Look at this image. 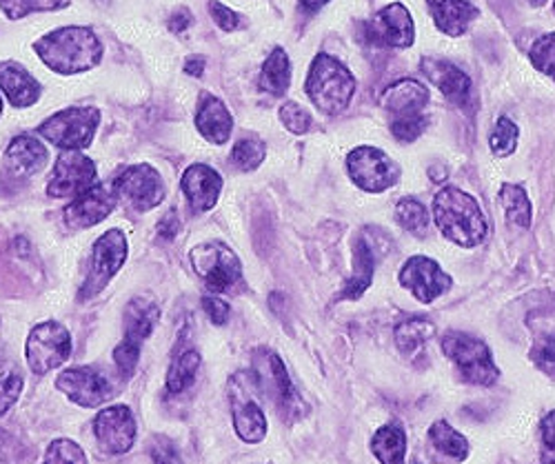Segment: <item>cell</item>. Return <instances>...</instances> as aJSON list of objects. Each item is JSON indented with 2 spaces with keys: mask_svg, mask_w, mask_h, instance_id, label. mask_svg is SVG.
<instances>
[{
  "mask_svg": "<svg viewBox=\"0 0 555 464\" xmlns=\"http://www.w3.org/2000/svg\"><path fill=\"white\" fill-rule=\"evenodd\" d=\"M34 50L44 65L65 76L96 67L103 59V44L89 27H61L44 34Z\"/></svg>",
  "mask_w": 555,
  "mask_h": 464,
  "instance_id": "cell-1",
  "label": "cell"
},
{
  "mask_svg": "<svg viewBox=\"0 0 555 464\" xmlns=\"http://www.w3.org/2000/svg\"><path fill=\"white\" fill-rule=\"evenodd\" d=\"M434 218L442 236L460 247H476L487 236V218L474 196L457 188H442L434 201Z\"/></svg>",
  "mask_w": 555,
  "mask_h": 464,
  "instance_id": "cell-2",
  "label": "cell"
},
{
  "mask_svg": "<svg viewBox=\"0 0 555 464\" xmlns=\"http://www.w3.org/2000/svg\"><path fill=\"white\" fill-rule=\"evenodd\" d=\"M356 94L353 74L334 56L318 54L307 76V96L330 116L345 112Z\"/></svg>",
  "mask_w": 555,
  "mask_h": 464,
  "instance_id": "cell-3",
  "label": "cell"
},
{
  "mask_svg": "<svg viewBox=\"0 0 555 464\" xmlns=\"http://www.w3.org/2000/svg\"><path fill=\"white\" fill-rule=\"evenodd\" d=\"M158 320H160V307L152 298L135 296L125 307V338L114 349V362L118 366V374L125 381L133 376L138 362H141L143 343L152 336Z\"/></svg>",
  "mask_w": 555,
  "mask_h": 464,
  "instance_id": "cell-4",
  "label": "cell"
},
{
  "mask_svg": "<svg viewBox=\"0 0 555 464\" xmlns=\"http://www.w3.org/2000/svg\"><path fill=\"white\" fill-rule=\"evenodd\" d=\"M442 353L453 362L460 378L469 385L491 387L500 378V369L493 362L491 349L476 336L460 332L444 334Z\"/></svg>",
  "mask_w": 555,
  "mask_h": 464,
  "instance_id": "cell-5",
  "label": "cell"
},
{
  "mask_svg": "<svg viewBox=\"0 0 555 464\" xmlns=\"http://www.w3.org/2000/svg\"><path fill=\"white\" fill-rule=\"evenodd\" d=\"M254 378H256L258 391L271 398L275 409L281 411L283 421L287 417V423H294V421H300V417L307 413V404L296 394L285 362L273 351H258L254 356Z\"/></svg>",
  "mask_w": 555,
  "mask_h": 464,
  "instance_id": "cell-6",
  "label": "cell"
},
{
  "mask_svg": "<svg viewBox=\"0 0 555 464\" xmlns=\"http://www.w3.org/2000/svg\"><path fill=\"white\" fill-rule=\"evenodd\" d=\"M101 114L94 107H69L38 127V136L63 152H80L94 143Z\"/></svg>",
  "mask_w": 555,
  "mask_h": 464,
  "instance_id": "cell-7",
  "label": "cell"
},
{
  "mask_svg": "<svg viewBox=\"0 0 555 464\" xmlns=\"http://www.w3.org/2000/svg\"><path fill=\"white\" fill-rule=\"evenodd\" d=\"M258 385L254 374L241 371L229 383V402L234 413V429L241 440L256 444L267 436V415L258 404Z\"/></svg>",
  "mask_w": 555,
  "mask_h": 464,
  "instance_id": "cell-8",
  "label": "cell"
},
{
  "mask_svg": "<svg viewBox=\"0 0 555 464\" xmlns=\"http://www.w3.org/2000/svg\"><path fill=\"white\" fill-rule=\"evenodd\" d=\"M72 356V334L61 322H42L31 330L27 345H25V358L36 376H48L50 371L63 366Z\"/></svg>",
  "mask_w": 555,
  "mask_h": 464,
  "instance_id": "cell-9",
  "label": "cell"
},
{
  "mask_svg": "<svg viewBox=\"0 0 555 464\" xmlns=\"http://www.w3.org/2000/svg\"><path fill=\"white\" fill-rule=\"evenodd\" d=\"M192 265L214 294L231 292L243 281V265L238 256L222 243H203L194 247Z\"/></svg>",
  "mask_w": 555,
  "mask_h": 464,
  "instance_id": "cell-10",
  "label": "cell"
},
{
  "mask_svg": "<svg viewBox=\"0 0 555 464\" xmlns=\"http://www.w3.org/2000/svg\"><path fill=\"white\" fill-rule=\"evenodd\" d=\"M347 169L356 188L380 194L398 182L400 167L378 147H358L347 156Z\"/></svg>",
  "mask_w": 555,
  "mask_h": 464,
  "instance_id": "cell-11",
  "label": "cell"
},
{
  "mask_svg": "<svg viewBox=\"0 0 555 464\" xmlns=\"http://www.w3.org/2000/svg\"><path fill=\"white\" fill-rule=\"evenodd\" d=\"M127 239L120 229H109L103 234L94 247H91V271L87 283L80 292V298H91L107 287L112 278L120 271L127 260Z\"/></svg>",
  "mask_w": 555,
  "mask_h": 464,
  "instance_id": "cell-12",
  "label": "cell"
},
{
  "mask_svg": "<svg viewBox=\"0 0 555 464\" xmlns=\"http://www.w3.org/2000/svg\"><path fill=\"white\" fill-rule=\"evenodd\" d=\"M114 192L135 211H150L165 201V182L152 165H131L116 180Z\"/></svg>",
  "mask_w": 555,
  "mask_h": 464,
  "instance_id": "cell-13",
  "label": "cell"
},
{
  "mask_svg": "<svg viewBox=\"0 0 555 464\" xmlns=\"http://www.w3.org/2000/svg\"><path fill=\"white\" fill-rule=\"evenodd\" d=\"M99 180L96 163L82 152H63L48 182L52 198H76L91 190Z\"/></svg>",
  "mask_w": 555,
  "mask_h": 464,
  "instance_id": "cell-14",
  "label": "cell"
},
{
  "mask_svg": "<svg viewBox=\"0 0 555 464\" xmlns=\"http://www.w3.org/2000/svg\"><path fill=\"white\" fill-rule=\"evenodd\" d=\"M56 387L78 407L94 409L114 396V387L94 366H72L56 378Z\"/></svg>",
  "mask_w": 555,
  "mask_h": 464,
  "instance_id": "cell-15",
  "label": "cell"
},
{
  "mask_svg": "<svg viewBox=\"0 0 555 464\" xmlns=\"http://www.w3.org/2000/svg\"><path fill=\"white\" fill-rule=\"evenodd\" d=\"M366 38L378 48L406 50L415 40V27L409 10L402 3H391L366 23Z\"/></svg>",
  "mask_w": 555,
  "mask_h": 464,
  "instance_id": "cell-16",
  "label": "cell"
},
{
  "mask_svg": "<svg viewBox=\"0 0 555 464\" xmlns=\"http://www.w3.org/2000/svg\"><path fill=\"white\" fill-rule=\"evenodd\" d=\"M400 285L421 302L429 305L451 289V278L436 260L427 256H413L400 269Z\"/></svg>",
  "mask_w": 555,
  "mask_h": 464,
  "instance_id": "cell-17",
  "label": "cell"
},
{
  "mask_svg": "<svg viewBox=\"0 0 555 464\" xmlns=\"http://www.w3.org/2000/svg\"><path fill=\"white\" fill-rule=\"evenodd\" d=\"M94 436L99 447L109 455L127 453L135 442V421L129 407L114 404L103 409L94 421Z\"/></svg>",
  "mask_w": 555,
  "mask_h": 464,
  "instance_id": "cell-18",
  "label": "cell"
},
{
  "mask_svg": "<svg viewBox=\"0 0 555 464\" xmlns=\"http://www.w3.org/2000/svg\"><path fill=\"white\" fill-rule=\"evenodd\" d=\"M116 203L118 198L114 188H107V184H94V188L76 196L72 205L65 207L63 218L72 229H87L103 222L114 211Z\"/></svg>",
  "mask_w": 555,
  "mask_h": 464,
  "instance_id": "cell-19",
  "label": "cell"
},
{
  "mask_svg": "<svg viewBox=\"0 0 555 464\" xmlns=\"http://www.w3.org/2000/svg\"><path fill=\"white\" fill-rule=\"evenodd\" d=\"M180 190L196 211H209L220 198L222 178L209 165H192L180 178Z\"/></svg>",
  "mask_w": 555,
  "mask_h": 464,
  "instance_id": "cell-20",
  "label": "cell"
},
{
  "mask_svg": "<svg viewBox=\"0 0 555 464\" xmlns=\"http://www.w3.org/2000/svg\"><path fill=\"white\" fill-rule=\"evenodd\" d=\"M423 72L440 89V94L451 105L462 107V105L469 103L472 80L465 72L457 69L453 63L442 61V59H425L423 61Z\"/></svg>",
  "mask_w": 555,
  "mask_h": 464,
  "instance_id": "cell-21",
  "label": "cell"
},
{
  "mask_svg": "<svg viewBox=\"0 0 555 464\" xmlns=\"http://www.w3.org/2000/svg\"><path fill=\"white\" fill-rule=\"evenodd\" d=\"M380 103L393 118L421 116L429 103V89L421 80L404 78L385 89Z\"/></svg>",
  "mask_w": 555,
  "mask_h": 464,
  "instance_id": "cell-22",
  "label": "cell"
},
{
  "mask_svg": "<svg viewBox=\"0 0 555 464\" xmlns=\"http://www.w3.org/2000/svg\"><path fill=\"white\" fill-rule=\"evenodd\" d=\"M50 154L34 136H18L5 152V169L12 178L25 180L48 165Z\"/></svg>",
  "mask_w": 555,
  "mask_h": 464,
  "instance_id": "cell-23",
  "label": "cell"
},
{
  "mask_svg": "<svg viewBox=\"0 0 555 464\" xmlns=\"http://www.w3.org/2000/svg\"><path fill=\"white\" fill-rule=\"evenodd\" d=\"M427 8L436 27L447 36H462L480 14L467 0H427Z\"/></svg>",
  "mask_w": 555,
  "mask_h": 464,
  "instance_id": "cell-24",
  "label": "cell"
},
{
  "mask_svg": "<svg viewBox=\"0 0 555 464\" xmlns=\"http://www.w3.org/2000/svg\"><path fill=\"white\" fill-rule=\"evenodd\" d=\"M0 89L14 107H29L40 99L38 80L18 63H0Z\"/></svg>",
  "mask_w": 555,
  "mask_h": 464,
  "instance_id": "cell-25",
  "label": "cell"
},
{
  "mask_svg": "<svg viewBox=\"0 0 555 464\" xmlns=\"http://www.w3.org/2000/svg\"><path fill=\"white\" fill-rule=\"evenodd\" d=\"M196 127L209 143L224 145L231 136V129H234V118H231L222 101L214 96H203L196 112Z\"/></svg>",
  "mask_w": 555,
  "mask_h": 464,
  "instance_id": "cell-26",
  "label": "cell"
},
{
  "mask_svg": "<svg viewBox=\"0 0 555 464\" xmlns=\"http://www.w3.org/2000/svg\"><path fill=\"white\" fill-rule=\"evenodd\" d=\"M374 271H376L374 249L369 247V243L364 239H358L356 249H353V275L349 278V283L345 285L340 298L343 300L360 298L369 289V285H372Z\"/></svg>",
  "mask_w": 555,
  "mask_h": 464,
  "instance_id": "cell-27",
  "label": "cell"
},
{
  "mask_svg": "<svg viewBox=\"0 0 555 464\" xmlns=\"http://www.w3.org/2000/svg\"><path fill=\"white\" fill-rule=\"evenodd\" d=\"M372 451L380 464H406V434L400 425H385L372 438Z\"/></svg>",
  "mask_w": 555,
  "mask_h": 464,
  "instance_id": "cell-28",
  "label": "cell"
},
{
  "mask_svg": "<svg viewBox=\"0 0 555 464\" xmlns=\"http://www.w3.org/2000/svg\"><path fill=\"white\" fill-rule=\"evenodd\" d=\"M292 85V63L285 50L275 48L262 65L260 87L273 96H283Z\"/></svg>",
  "mask_w": 555,
  "mask_h": 464,
  "instance_id": "cell-29",
  "label": "cell"
},
{
  "mask_svg": "<svg viewBox=\"0 0 555 464\" xmlns=\"http://www.w3.org/2000/svg\"><path fill=\"white\" fill-rule=\"evenodd\" d=\"M198 369H201V353L196 349L180 351L173 358V362H171V366L167 371V389H169V394L178 396L188 387H192L196 376H198Z\"/></svg>",
  "mask_w": 555,
  "mask_h": 464,
  "instance_id": "cell-30",
  "label": "cell"
},
{
  "mask_svg": "<svg viewBox=\"0 0 555 464\" xmlns=\"http://www.w3.org/2000/svg\"><path fill=\"white\" fill-rule=\"evenodd\" d=\"M498 198H500V205H502L508 222L518 224L522 229L531 227V218H533L531 201L520 184H508V182L502 184Z\"/></svg>",
  "mask_w": 555,
  "mask_h": 464,
  "instance_id": "cell-31",
  "label": "cell"
},
{
  "mask_svg": "<svg viewBox=\"0 0 555 464\" xmlns=\"http://www.w3.org/2000/svg\"><path fill=\"white\" fill-rule=\"evenodd\" d=\"M434 334H436L434 322H429L425 318H411V320L398 324L396 343H398L400 351L413 353L415 349H421L427 340H431Z\"/></svg>",
  "mask_w": 555,
  "mask_h": 464,
  "instance_id": "cell-32",
  "label": "cell"
},
{
  "mask_svg": "<svg viewBox=\"0 0 555 464\" xmlns=\"http://www.w3.org/2000/svg\"><path fill=\"white\" fill-rule=\"evenodd\" d=\"M429 440L434 442V447L438 451H442L444 455L453 457V460H465L469 455V442L467 438L457 434L449 423L438 421L431 425L429 429Z\"/></svg>",
  "mask_w": 555,
  "mask_h": 464,
  "instance_id": "cell-33",
  "label": "cell"
},
{
  "mask_svg": "<svg viewBox=\"0 0 555 464\" xmlns=\"http://www.w3.org/2000/svg\"><path fill=\"white\" fill-rule=\"evenodd\" d=\"M396 220L400 222L402 229H406L409 234L425 239L429 231V211L427 207L415 201V198H402L396 207Z\"/></svg>",
  "mask_w": 555,
  "mask_h": 464,
  "instance_id": "cell-34",
  "label": "cell"
},
{
  "mask_svg": "<svg viewBox=\"0 0 555 464\" xmlns=\"http://www.w3.org/2000/svg\"><path fill=\"white\" fill-rule=\"evenodd\" d=\"M518 125L512 120V118H498L493 131H491V138H489V145H491V152L500 158H506L512 156L518 147Z\"/></svg>",
  "mask_w": 555,
  "mask_h": 464,
  "instance_id": "cell-35",
  "label": "cell"
},
{
  "mask_svg": "<svg viewBox=\"0 0 555 464\" xmlns=\"http://www.w3.org/2000/svg\"><path fill=\"white\" fill-rule=\"evenodd\" d=\"M267 156V145L258 138H243L231 150V163H234L241 171H254L262 165Z\"/></svg>",
  "mask_w": 555,
  "mask_h": 464,
  "instance_id": "cell-36",
  "label": "cell"
},
{
  "mask_svg": "<svg viewBox=\"0 0 555 464\" xmlns=\"http://www.w3.org/2000/svg\"><path fill=\"white\" fill-rule=\"evenodd\" d=\"M72 0H0V10L8 14V18L18 21L31 12H54L65 10Z\"/></svg>",
  "mask_w": 555,
  "mask_h": 464,
  "instance_id": "cell-37",
  "label": "cell"
},
{
  "mask_svg": "<svg viewBox=\"0 0 555 464\" xmlns=\"http://www.w3.org/2000/svg\"><path fill=\"white\" fill-rule=\"evenodd\" d=\"M42 464H89V460L74 440L59 438L44 451Z\"/></svg>",
  "mask_w": 555,
  "mask_h": 464,
  "instance_id": "cell-38",
  "label": "cell"
},
{
  "mask_svg": "<svg viewBox=\"0 0 555 464\" xmlns=\"http://www.w3.org/2000/svg\"><path fill=\"white\" fill-rule=\"evenodd\" d=\"M529 59L538 72L546 74L555 82V34H544L538 38L529 52Z\"/></svg>",
  "mask_w": 555,
  "mask_h": 464,
  "instance_id": "cell-39",
  "label": "cell"
},
{
  "mask_svg": "<svg viewBox=\"0 0 555 464\" xmlns=\"http://www.w3.org/2000/svg\"><path fill=\"white\" fill-rule=\"evenodd\" d=\"M427 129V116H406V118H393L391 120V133L400 143H413L415 138H421Z\"/></svg>",
  "mask_w": 555,
  "mask_h": 464,
  "instance_id": "cell-40",
  "label": "cell"
},
{
  "mask_svg": "<svg viewBox=\"0 0 555 464\" xmlns=\"http://www.w3.org/2000/svg\"><path fill=\"white\" fill-rule=\"evenodd\" d=\"M533 362L548 376H555V332L544 334L535 340L531 349Z\"/></svg>",
  "mask_w": 555,
  "mask_h": 464,
  "instance_id": "cell-41",
  "label": "cell"
},
{
  "mask_svg": "<svg viewBox=\"0 0 555 464\" xmlns=\"http://www.w3.org/2000/svg\"><path fill=\"white\" fill-rule=\"evenodd\" d=\"M281 120L283 125L292 131V133H307L311 129V116L305 107H300L298 103L294 101H287L283 107H281Z\"/></svg>",
  "mask_w": 555,
  "mask_h": 464,
  "instance_id": "cell-42",
  "label": "cell"
},
{
  "mask_svg": "<svg viewBox=\"0 0 555 464\" xmlns=\"http://www.w3.org/2000/svg\"><path fill=\"white\" fill-rule=\"evenodd\" d=\"M23 378L21 374H8L0 378V415H5L23 394Z\"/></svg>",
  "mask_w": 555,
  "mask_h": 464,
  "instance_id": "cell-43",
  "label": "cell"
},
{
  "mask_svg": "<svg viewBox=\"0 0 555 464\" xmlns=\"http://www.w3.org/2000/svg\"><path fill=\"white\" fill-rule=\"evenodd\" d=\"M150 455H152L154 464H184L180 453H178V449H176V444L169 438H165V436H158L152 442Z\"/></svg>",
  "mask_w": 555,
  "mask_h": 464,
  "instance_id": "cell-44",
  "label": "cell"
},
{
  "mask_svg": "<svg viewBox=\"0 0 555 464\" xmlns=\"http://www.w3.org/2000/svg\"><path fill=\"white\" fill-rule=\"evenodd\" d=\"M542 436V464H555V411L544 415L540 425Z\"/></svg>",
  "mask_w": 555,
  "mask_h": 464,
  "instance_id": "cell-45",
  "label": "cell"
},
{
  "mask_svg": "<svg viewBox=\"0 0 555 464\" xmlns=\"http://www.w3.org/2000/svg\"><path fill=\"white\" fill-rule=\"evenodd\" d=\"M209 12H211L216 25L224 31H234L241 25V16L236 12H231L229 8H224L222 3H218V0H211Z\"/></svg>",
  "mask_w": 555,
  "mask_h": 464,
  "instance_id": "cell-46",
  "label": "cell"
},
{
  "mask_svg": "<svg viewBox=\"0 0 555 464\" xmlns=\"http://www.w3.org/2000/svg\"><path fill=\"white\" fill-rule=\"evenodd\" d=\"M203 309H205V313L209 315V320H211L214 324H218V327H222V324H227V320H229V315H231V307H229L222 298H218V296H205V298H203Z\"/></svg>",
  "mask_w": 555,
  "mask_h": 464,
  "instance_id": "cell-47",
  "label": "cell"
},
{
  "mask_svg": "<svg viewBox=\"0 0 555 464\" xmlns=\"http://www.w3.org/2000/svg\"><path fill=\"white\" fill-rule=\"evenodd\" d=\"M21 460V442L10 431L0 429V464H14Z\"/></svg>",
  "mask_w": 555,
  "mask_h": 464,
  "instance_id": "cell-48",
  "label": "cell"
},
{
  "mask_svg": "<svg viewBox=\"0 0 555 464\" xmlns=\"http://www.w3.org/2000/svg\"><path fill=\"white\" fill-rule=\"evenodd\" d=\"M178 229H180V220H178V214H176V211H169V214L160 220V224H158L160 236H165V239H173V236L178 234Z\"/></svg>",
  "mask_w": 555,
  "mask_h": 464,
  "instance_id": "cell-49",
  "label": "cell"
},
{
  "mask_svg": "<svg viewBox=\"0 0 555 464\" xmlns=\"http://www.w3.org/2000/svg\"><path fill=\"white\" fill-rule=\"evenodd\" d=\"M190 25H192V16H190L188 10H180V12H176V14L169 18V29L176 31V34H182Z\"/></svg>",
  "mask_w": 555,
  "mask_h": 464,
  "instance_id": "cell-50",
  "label": "cell"
},
{
  "mask_svg": "<svg viewBox=\"0 0 555 464\" xmlns=\"http://www.w3.org/2000/svg\"><path fill=\"white\" fill-rule=\"evenodd\" d=\"M184 72H188L190 76H203V72H205V59H203V56H192V59H188V63H184Z\"/></svg>",
  "mask_w": 555,
  "mask_h": 464,
  "instance_id": "cell-51",
  "label": "cell"
},
{
  "mask_svg": "<svg viewBox=\"0 0 555 464\" xmlns=\"http://www.w3.org/2000/svg\"><path fill=\"white\" fill-rule=\"evenodd\" d=\"M330 3V0H300V5L307 10V12H318L320 8H325Z\"/></svg>",
  "mask_w": 555,
  "mask_h": 464,
  "instance_id": "cell-52",
  "label": "cell"
},
{
  "mask_svg": "<svg viewBox=\"0 0 555 464\" xmlns=\"http://www.w3.org/2000/svg\"><path fill=\"white\" fill-rule=\"evenodd\" d=\"M0 116H3V99H0Z\"/></svg>",
  "mask_w": 555,
  "mask_h": 464,
  "instance_id": "cell-53",
  "label": "cell"
},
{
  "mask_svg": "<svg viewBox=\"0 0 555 464\" xmlns=\"http://www.w3.org/2000/svg\"><path fill=\"white\" fill-rule=\"evenodd\" d=\"M553 12H555V0H553Z\"/></svg>",
  "mask_w": 555,
  "mask_h": 464,
  "instance_id": "cell-54",
  "label": "cell"
},
{
  "mask_svg": "<svg viewBox=\"0 0 555 464\" xmlns=\"http://www.w3.org/2000/svg\"><path fill=\"white\" fill-rule=\"evenodd\" d=\"M415 464H421V462H415Z\"/></svg>",
  "mask_w": 555,
  "mask_h": 464,
  "instance_id": "cell-55",
  "label": "cell"
}]
</instances>
